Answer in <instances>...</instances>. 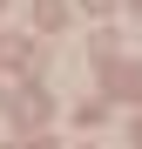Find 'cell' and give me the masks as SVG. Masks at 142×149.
I'll return each instance as SVG.
<instances>
[{"label":"cell","mask_w":142,"mask_h":149,"mask_svg":"<svg viewBox=\"0 0 142 149\" xmlns=\"http://www.w3.org/2000/svg\"><path fill=\"white\" fill-rule=\"evenodd\" d=\"M34 27H47V34L68 27V7H61V0H41V7H34Z\"/></svg>","instance_id":"obj_1"},{"label":"cell","mask_w":142,"mask_h":149,"mask_svg":"<svg viewBox=\"0 0 142 149\" xmlns=\"http://www.w3.org/2000/svg\"><path fill=\"white\" fill-rule=\"evenodd\" d=\"M135 142H142V115H135Z\"/></svg>","instance_id":"obj_5"},{"label":"cell","mask_w":142,"mask_h":149,"mask_svg":"<svg viewBox=\"0 0 142 149\" xmlns=\"http://www.w3.org/2000/svg\"><path fill=\"white\" fill-rule=\"evenodd\" d=\"M81 7H88V14H108V7H115V0H81Z\"/></svg>","instance_id":"obj_4"},{"label":"cell","mask_w":142,"mask_h":149,"mask_svg":"<svg viewBox=\"0 0 142 149\" xmlns=\"http://www.w3.org/2000/svg\"><path fill=\"white\" fill-rule=\"evenodd\" d=\"M20 149H47V142H20Z\"/></svg>","instance_id":"obj_6"},{"label":"cell","mask_w":142,"mask_h":149,"mask_svg":"<svg viewBox=\"0 0 142 149\" xmlns=\"http://www.w3.org/2000/svg\"><path fill=\"white\" fill-rule=\"evenodd\" d=\"M115 88H122V95H142V68H115Z\"/></svg>","instance_id":"obj_3"},{"label":"cell","mask_w":142,"mask_h":149,"mask_svg":"<svg viewBox=\"0 0 142 149\" xmlns=\"http://www.w3.org/2000/svg\"><path fill=\"white\" fill-rule=\"evenodd\" d=\"M14 115H20V122H41V115H47V95H20Z\"/></svg>","instance_id":"obj_2"},{"label":"cell","mask_w":142,"mask_h":149,"mask_svg":"<svg viewBox=\"0 0 142 149\" xmlns=\"http://www.w3.org/2000/svg\"><path fill=\"white\" fill-rule=\"evenodd\" d=\"M129 7H135V14H142V0H129Z\"/></svg>","instance_id":"obj_7"}]
</instances>
